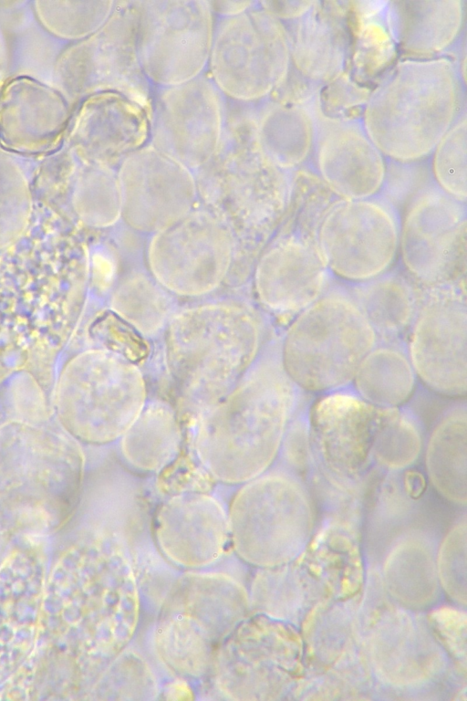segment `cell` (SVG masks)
<instances>
[{"label": "cell", "mask_w": 467, "mask_h": 701, "mask_svg": "<svg viewBox=\"0 0 467 701\" xmlns=\"http://www.w3.org/2000/svg\"><path fill=\"white\" fill-rule=\"evenodd\" d=\"M140 616L124 544L87 535L50 560L34 649L16 675L27 690L85 696L133 637Z\"/></svg>", "instance_id": "6da1fadb"}, {"label": "cell", "mask_w": 467, "mask_h": 701, "mask_svg": "<svg viewBox=\"0 0 467 701\" xmlns=\"http://www.w3.org/2000/svg\"><path fill=\"white\" fill-rule=\"evenodd\" d=\"M84 458L77 440L44 420L0 423V532L9 539H44L73 518Z\"/></svg>", "instance_id": "7a4b0ae2"}, {"label": "cell", "mask_w": 467, "mask_h": 701, "mask_svg": "<svg viewBox=\"0 0 467 701\" xmlns=\"http://www.w3.org/2000/svg\"><path fill=\"white\" fill-rule=\"evenodd\" d=\"M302 394L283 368L279 341L231 396L207 411L197 441L200 459L225 482L265 474L279 456Z\"/></svg>", "instance_id": "3957f363"}, {"label": "cell", "mask_w": 467, "mask_h": 701, "mask_svg": "<svg viewBox=\"0 0 467 701\" xmlns=\"http://www.w3.org/2000/svg\"><path fill=\"white\" fill-rule=\"evenodd\" d=\"M464 89L451 56L399 58L372 88L360 122L387 160H427L465 112Z\"/></svg>", "instance_id": "277c9868"}, {"label": "cell", "mask_w": 467, "mask_h": 701, "mask_svg": "<svg viewBox=\"0 0 467 701\" xmlns=\"http://www.w3.org/2000/svg\"><path fill=\"white\" fill-rule=\"evenodd\" d=\"M218 148L198 169L199 191L215 210L236 225L250 255H259L285 214L291 172L265 152L254 111L225 116Z\"/></svg>", "instance_id": "5b68a950"}, {"label": "cell", "mask_w": 467, "mask_h": 701, "mask_svg": "<svg viewBox=\"0 0 467 701\" xmlns=\"http://www.w3.org/2000/svg\"><path fill=\"white\" fill-rule=\"evenodd\" d=\"M379 342L346 285L335 282L285 326L283 368L304 394L349 388L361 361Z\"/></svg>", "instance_id": "8992f818"}, {"label": "cell", "mask_w": 467, "mask_h": 701, "mask_svg": "<svg viewBox=\"0 0 467 701\" xmlns=\"http://www.w3.org/2000/svg\"><path fill=\"white\" fill-rule=\"evenodd\" d=\"M249 595L229 575L189 571L171 586L155 629L159 658L182 679L211 674L225 638L248 616Z\"/></svg>", "instance_id": "52a82bcc"}, {"label": "cell", "mask_w": 467, "mask_h": 701, "mask_svg": "<svg viewBox=\"0 0 467 701\" xmlns=\"http://www.w3.org/2000/svg\"><path fill=\"white\" fill-rule=\"evenodd\" d=\"M230 541L245 562L277 567L309 539L314 510L306 481L283 469L248 481L228 516Z\"/></svg>", "instance_id": "ba28073f"}, {"label": "cell", "mask_w": 467, "mask_h": 701, "mask_svg": "<svg viewBox=\"0 0 467 701\" xmlns=\"http://www.w3.org/2000/svg\"><path fill=\"white\" fill-rule=\"evenodd\" d=\"M143 399V383L134 367L113 354L87 352L60 373L52 403L59 425L68 434L99 444L129 429Z\"/></svg>", "instance_id": "9c48e42d"}, {"label": "cell", "mask_w": 467, "mask_h": 701, "mask_svg": "<svg viewBox=\"0 0 467 701\" xmlns=\"http://www.w3.org/2000/svg\"><path fill=\"white\" fill-rule=\"evenodd\" d=\"M211 321L184 322L171 330L169 359L178 390L190 408L213 405L256 357L262 340L257 319L244 312L210 315Z\"/></svg>", "instance_id": "30bf717a"}, {"label": "cell", "mask_w": 467, "mask_h": 701, "mask_svg": "<svg viewBox=\"0 0 467 701\" xmlns=\"http://www.w3.org/2000/svg\"><path fill=\"white\" fill-rule=\"evenodd\" d=\"M383 410L350 387L317 395L306 407L310 476L337 499H358L376 470L373 447Z\"/></svg>", "instance_id": "8fae6325"}, {"label": "cell", "mask_w": 467, "mask_h": 701, "mask_svg": "<svg viewBox=\"0 0 467 701\" xmlns=\"http://www.w3.org/2000/svg\"><path fill=\"white\" fill-rule=\"evenodd\" d=\"M220 92L244 103L265 101L286 79L290 47L284 22L258 2L214 26L209 62Z\"/></svg>", "instance_id": "7c38bea8"}, {"label": "cell", "mask_w": 467, "mask_h": 701, "mask_svg": "<svg viewBox=\"0 0 467 701\" xmlns=\"http://www.w3.org/2000/svg\"><path fill=\"white\" fill-rule=\"evenodd\" d=\"M467 207L434 182L400 214L402 269L424 289L466 287Z\"/></svg>", "instance_id": "4fadbf2b"}, {"label": "cell", "mask_w": 467, "mask_h": 701, "mask_svg": "<svg viewBox=\"0 0 467 701\" xmlns=\"http://www.w3.org/2000/svg\"><path fill=\"white\" fill-rule=\"evenodd\" d=\"M400 213L381 197L337 199L317 241L333 277L365 282L391 269L399 256Z\"/></svg>", "instance_id": "5bb4252c"}, {"label": "cell", "mask_w": 467, "mask_h": 701, "mask_svg": "<svg viewBox=\"0 0 467 701\" xmlns=\"http://www.w3.org/2000/svg\"><path fill=\"white\" fill-rule=\"evenodd\" d=\"M137 44L149 81L171 87L200 76L209 62L214 24L209 2H135Z\"/></svg>", "instance_id": "9a60e30c"}, {"label": "cell", "mask_w": 467, "mask_h": 701, "mask_svg": "<svg viewBox=\"0 0 467 701\" xmlns=\"http://www.w3.org/2000/svg\"><path fill=\"white\" fill-rule=\"evenodd\" d=\"M404 346L419 382L431 392L444 397H465V288L425 289Z\"/></svg>", "instance_id": "2e32d148"}, {"label": "cell", "mask_w": 467, "mask_h": 701, "mask_svg": "<svg viewBox=\"0 0 467 701\" xmlns=\"http://www.w3.org/2000/svg\"><path fill=\"white\" fill-rule=\"evenodd\" d=\"M291 635L273 617L248 615L215 654L210 676L216 689L232 700L275 698L294 661Z\"/></svg>", "instance_id": "e0dca14e"}, {"label": "cell", "mask_w": 467, "mask_h": 701, "mask_svg": "<svg viewBox=\"0 0 467 701\" xmlns=\"http://www.w3.org/2000/svg\"><path fill=\"white\" fill-rule=\"evenodd\" d=\"M224 111L221 92L207 78L163 87L150 105V145L187 168L199 169L218 148Z\"/></svg>", "instance_id": "ac0fdd59"}, {"label": "cell", "mask_w": 467, "mask_h": 701, "mask_svg": "<svg viewBox=\"0 0 467 701\" xmlns=\"http://www.w3.org/2000/svg\"><path fill=\"white\" fill-rule=\"evenodd\" d=\"M50 563L46 540H16L0 565V689L30 656Z\"/></svg>", "instance_id": "d6986e66"}, {"label": "cell", "mask_w": 467, "mask_h": 701, "mask_svg": "<svg viewBox=\"0 0 467 701\" xmlns=\"http://www.w3.org/2000/svg\"><path fill=\"white\" fill-rule=\"evenodd\" d=\"M333 282L314 239L275 233L258 258V298L265 309L285 320V326Z\"/></svg>", "instance_id": "ffe728a7"}, {"label": "cell", "mask_w": 467, "mask_h": 701, "mask_svg": "<svg viewBox=\"0 0 467 701\" xmlns=\"http://www.w3.org/2000/svg\"><path fill=\"white\" fill-rule=\"evenodd\" d=\"M314 113L316 138L310 158L313 170L338 199L378 196L385 179L387 159L368 138L360 120H330L315 108Z\"/></svg>", "instance_id": "44dd1931"}, {"label": "cell", "mask_w": 467, "mask_h": 701, "mask_svg": "<svg viewBox=\"0 0 467 701\" xmlns=\"http://www.w3.org/2000/svg\"><path fill=\"white\" fill-rule=\"evenodd\" d=\"M153 529L163 555L188 569L214 563L231 542L228 516L203 493L172 496L156 513Z\"/></svg>", "instance_id": "7402d4cb"}, {"label": "cell", "mask_w": 467, "mask_h": 701, "mask_svg": "<svg viewBox=\"0 0 467 701\" xmlns=\"http://www.w3.org/2000/svg\"><path fill=\"white\" fill-rule=\"evenodd\" d=\"M348 1H314L300 17L284 22L291 69L321 89L346 71L350 49Z\"/></svg>", "instance_id": "603a6c76"}, {"label": "cell", "mask_w": 467, "mask_h": 701, "mask_svg": "<svg viewBox=\"0 0 467 701\" xmlns=\"http://www.w3.org/2000/svg\"><path fill=\"white\" fill-rule=\"evenodd\" d=\"M462 0L389 1L384 20L400 58L447 56L464 24Z\"/></svg>", "instance_id": "cb8c5ba5"}, {"label": "cell", "mask_w": 467, "mask_h": 701, "mask_svg": "<svg viewBox=\"0 0 467 701\" xmlns=\"http://www.w3.org/2000/svg\"><path fill=\"white\" fill-rule=\"evenodd\" d=\"M120 204L126 208L141 205L157 216L178 214L192 200L193 184L189 170L152 145L128 156L119 174Z\"/></svg>", "instance_id": "d4e9b609"}, {"label": "cell", "mask_w": 467, "mask_h": 701, "mask_svg": "<svg viewBox=\"0 0 467 701\" xmlns=\"http://www.w3.org/2000/svg\"><path fill=\"white\" fill-rule=\"evenodd\" d=\"M346 286L379 341L404 345L425 289L403 269L393 267L373 279Z\"/></svg>", "instance_id": "484cf974"}, {"label": "cell", "mask_w": 467, "mask_h": 701, "mask_svg": "<svg viewBox=\"0 0 467 701\" xmlns=\"http://www.w3.org/2000/svg\"><path fill=\"white\" fill-rule=\"evenodd\" d=\"M457 403L446 410L425 439L424 475L444 499L458 506L467 500V411Z\"/></svg>", "instance_id": "4316f807"}, {"label": "cell", "mask_w": 467, "mask_h": 701, "mask_svg": "<svg viewBox=\"0 0 467 701\" xmlns=\"http://www.w3.org/2000/svg\"><path fill=\"white\" fill-rule=\"evenodd\" d=\"M264 102L254 111V118L258 139L265 152L287 172L307 165L316 138L314 102L310 105L285 104L271 99Z\"/></svg>", "instance_id": "83f0119b"}, {"label": "cell", "mask_w": 467, "mask_h": 701, "mask_svg": "<svg viewBox=\"0 0 467 701\" xmlns=\"http://www.w3.org/2000/svg\"><path fill=\"white\" fill-rule=\"evenodd\" d=\"M388 2L348 1L351 40L346 71L371 89L400 58L384 20Z\"/></svg>", "instance_id": "f1b7e54d"}, {"label": "cell", "mask_w": 467, "mask_h": 701, "mask_svg": "<svg viewBox=\"0 0 467 701\" xmlns=\"http://www.w3.org/2000/svg\"><path fill=\"white\" fill-rule=\"evenodd\" d=\"M418 382L405 346L379 341L361 361L350 388L374 406L401 408L413 397Z\"/></svg>", "instance_id": "f546056e"}, {"label": "cell", "mask_w": 467, "mask_h": 701, "mask_svg": "<svg viewBox=\"0 0 467 701\" xmlns=\"http://www.w3.org/2000/svg\"><path fill=\"white\" fill-rule=\"evenodd\" d=\"M424 443L421 425L411 412L405 407L384 408L373 447L375 468L398 474L413 467Z\"/></svg>", "instance_id": "4dcf8cb0"}, {"label": "cell", "mask_w": 467, "mask_h": 701, "mask_svg": "<svg viewBox=\"0 0 467 701\" xmlns=\"http://www.w3.org/2000/svg\"><path fill=\"white\" fill-rule=\"evenodd\" d=\"M337 199L310 165L292 171L288 203L275 233L317 240L322 219Z\"/></svg>", "instance_id": "1f68e13d"}, {"label": "cell", "mask_w": 467, "mask_h": 701, "mask_svg": "<svg viewBox=\"0 0 467 701\" xmlns=\"http://www.w3.org/2000/svg\"><path fill=\"white\" fill-rule=\"evenodd\" d=\"M140 416L126 431L124 454L141 468H157L175 452L178 440L176 424L172 414L162 407L148 409Z\"/></svg>", "instance_id": "d6a6232c"}, {"label": "cell", "mask_w": 467, "mask_h": 701, "mask_svg": "<svg viewBox=\"0 0 467 701\" xmlns=\"http://www.w3.org/2000/svg\"><path fill=\"white\" fill-rule=\"evenodd\" d=\"M121 651L100 673L85 699L150 700L158 685L147 663L137 654Z\"/></svg>", "instance_id": "836d02e7"}, {"label": "cell", "mask_w": 467, "mask_h": 701, "mask_svg": "<svg viewBox=\"0 0 467 701\" xmlns=\"http://www.w3.org/2000/svg\"><path fill=\"white\" fill-rule=\"evenodd\" d=\"M466 112L439 141L430 157L434 183L445 194L466 204Z\"/></svg>", "instance_id": "e575fe53"}, {"label": "cell", "mask_w": 467, "mask_h": 701, "mask_svg": "<svg viewBox=\"0 0 467 701\" xmlns=\"http://www.w3.org/2000/svg\"><path fill=\"white\" fill-rule=\"evenodd\" d=\"M371 89L358 84L348 71H344L320 89L314 108L330 120H360Z\"/></svg>", "instance_id": "d590c367"}, {"label": "cell", "mask_w": 467, "mask_h": 701, "mask_svg": "<svg viewBox=\"0 0 467 701\" xmlns=\"http://www.w3.org/2000/svg\"><path fill=\"white\" fill-rule=\"evenodd\" d=\"M431 183L430 158L411 162L387 160L385 179L379 196L400 214L411 198Z\"/></svg>", "instance_id": "8d00e7d4"}, {"label": "cell", "mask_w": 467, "mask_h": 701, "mask_svg": "<svg viewBox=\"0 0 467 701\" xmlns=\"http://www.w3.org/2000/svg\"><path fill=\"white\" fill-rule=\"evenodd\" d=\"M465 519L459 521L449 531L441 546L439 558V571L448 592L457 600L465 601Z\"/></svg>", "instance_id": "74e56055"}, {"label": "cell", "mask_w": 467, "mask_h": 701, "mask_svg": "<svg viewBox=\"0 0 467 701\" xmlns=\"http://www.w3.org/2000/svg\"><path fill=\"white\" fill-rule=\"evenodd\" d=\"M299 409L283 440L280 454L284 469L304 481L311 474V449L306 421V408Z\"/></svg>", "instance_id": "f35d334b"}, {"label": "cell", "mask_w": 467, "mask_h": 701, "mask_svg": "<svg viewBox=\"0 0 467 701\" xmlns=\"http://www.w3.org/2000/svg\"><path fill=\"white\" fill-rule=\"evenodd\" d=\"M436 629L456 656L465 659V615L451 609L437 611Z\"/></svg>", "instance_id": "ab89813d"}, {"label": "cell", "mask_w": 467, "mask_h": 701, "mask_svg": "<svg viewBox=\"0 0 467 701\" xmlns=\"http://www.w3.org/2000/svg\"><path fill=\"white\" fill-rule=\"evenodd\" d=\"M314 1H263L258 5L282 22L295 20L306 13Z\"/></svg>", "instance_id": "60d3db41"}, {"label": "cell", "mask_w": 467, "mask_h": 701, "mask_svg": "<svg viewBox=\"0 0 467 701\" xmlns=\"http://www.w3.org/2000/svg\"><path fill=\"white\" fill-rule=\"evenodd\" d=\"M255 2H233V1H213L209 2L212 12L221 16H234L244 13L251 8Z\"/></svg>", "instance_id": "b9f144b4"}, {"label": "cell", "mask_w": 467, "mask_h": 701, "mask_svg": "<svg viewBox=\"0 0 467 701\" xmlns=\"http://www.w3.org/2000/svg\"><path fill=\"white\" fill-rule=\"evenodd\" d=\"M15 541L9 539L7 537L0 532V565L10 550Z\"/></svg>", "instance_id": "7bdbcfd3"}]
</instances>
